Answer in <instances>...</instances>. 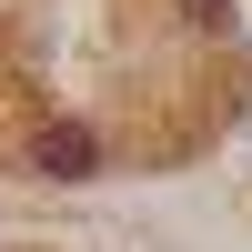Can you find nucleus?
<instances>
[{"label": "nucleus", "instance_id": "obj_1", "mask_svg": "<svg viewBox=\"0 0 252 252\" xmlns=\"http://www.w3.org/2000/svg\"><path fill=\"white\" fill-rule=\"evenodd\" d=\"M31 161H40L51 182H91V172H101V131H91V121H40Z\"/></svg>", "mask_w": 252, "mask_h": 252}, {"label": "nucleus", "instance_id": "obj_2", "mask_svg": "<svg viewBox=\"0 0 252 252\" xmlns=\"http://www.w3.org/2000/svg\"><path fill=\"white\" fill-rule=\"evenodd\" d=\"M172 10H182V20H192V31H212V40H222V31H232V0H172Z\"/></svg>", "mask_w": 252, "mask_h": 252}]
</instances>
